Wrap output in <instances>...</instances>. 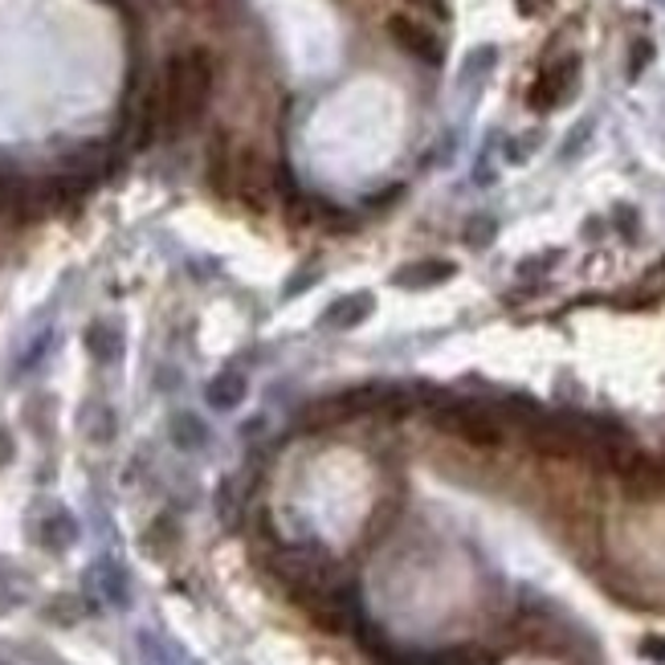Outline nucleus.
Instances as JSON below:
<instances>
[{
    "instance_id": "f257e3e1",
    "label": "nucleus",
    "mask_w": 665,
    "mask_h": 665,
    "mask_svg": "<svg viewBox=\"0 0 665 665\" xmlns=\"http://www.w3.org/2000/svg\"><path fill=\"white\" fill-rule=\"evenodd\" d=\"M156 87H160L163 103V135L193 131L208 111V99H213V58L205 49L172 54Z\"/></svg>"
},
{
    "instance_id": "f03ea898",
    "label": "nucleus",
    "mask_w": 665,
    "mask_h": 665,
    "mask_svg": "<svg viewBox=\"0 0 665 665\" xmlns=\"http://www.w3.org/2000/svg\"><path fill=\"white\" fill-rule=\"evenodd\" d=\"M437 425H442L445 433L461 437L466 445H473V449H498V445H503L498 421L490 413L466 409V404H449V409H442V413H437Z\"/></svg>"
},
{
    "instance_id": "7ed1b4c3",
    "label": "nucleus",
    "mask_w": 665,
    "mask_h": 665,
    "mask_svg": "<svg viewBox=\"0 0 665 665\" xmlns=\"http://www.w3.org/2000/svg\"><path fill=\"white\" fill-rule=\"evenodd\" d=\"M388 37H392V42H397L409 58L425 61V66H442V61H445L442 37H437L425 21H416V16H409V13L388 16Z\"/></svg>"
},
{
    "instance_id": "20e7f679",
    "label": "nucleus",
    "mask_w": 665,
    "mask_h": 665,
    "mask_svg": "<svg viewBox=\"0 0 665 665\" xmlns=\"http://www.w3.org/2000/svg\"><path fill=\"white\" fill-rule=\"evenodd\" d=\"M237 144L229 131H217L213 144H208V160H205V176L208 188L217 196H233V180H237Z\"/></svg>"
},
{
    "instance_id": "39448f33",
    "label": "nucleus",
    "mask_w": 665,
    "mask_h": 665,
    "mask_svg": "<svg viewBox=\"0 0 665 665\" xmlns=\"http://www.w3.org/2000/svg\"><path fill=\"white\" fill-rule=\"evenodd\" d=\"M576 74H580V58H563L555 61L548 74L535 82L531 90V106L535 111H555V106L576 90Z\"/></svg>"
},
{
    "instance_id": "423d86ee",
    "label": "nucleus",
    "mask_w": 665,
    "mask_h": 665,
    "mask_svg": "<svg viewBox=\"0 0 665 665\" xmlns=\"http://www.w3.org/2000/svg\"><path fill=\"white\" fill-rule=\"evenodd\" d=\"M445 278H454V262H416L397 274L400 286H437Z\"/></svg>"
},
{
    "instance_id": "0eeeda50",
    "label": "nucleus",
    "mask_w": 665,
    "mask_h": 665,
    "mask_svg": "<svg viewBox=\"0 0 665 665\" xmlns=\"http://www.w3.org/2000/svg\"><path fill=\"white\" fill-rule=\"evenodd\" d=\"M368 311H371V295H352L326 311L331 314L326 323L331 326H355V323H364V319H368Z\"/></svg>"
},
{
    "instance_id": "6e6552de",
    "label": "nucleus",
    "mask_w": 665,
    "mask_h": 665,
    "mask_svg": "<svg viewBox=\"0 0 665 665\" xmlns=\"http://www.w3.org/2000/svg\"><path fill=\"white\" fill-rule=\"evenodd\" d=\"M241 397H245V380L241 376H221L217 385H208V404H217V409H233Z\"/></svg>"
},
{
    "instance_id": "1a4fd4ad",
    "label": "nucleus",
    "mask_w": 665,
    "mask_h": 665,
    "mask_svg": "<svg viewBox=\"0 0 665 665\" xmlns=\"http://www.w3.org/2000/svg\"><path fill=\"white\" fill-rule=\"evenodd\" d=\"M404 4H413V9L437 16V21H449V4H445V0H404Z\"/></svg>"
},
{
    "instance_id": "9d476101",
    "label": "nucleus",
    "mask_w": 665,
    "mask_h": 665,
    "mask_svg": "<svg viewBox=\"0 0 665 665\" xmlns=\"http://www.w3.org/2000/svg\"><path fill=\"white\" fill-rule=\"evenodd\" d=\"M9 458H13V437L0 429V466H4Z\"/></svg>"
},
{
    "instance_id": "9b49d317",
    "label": "nucleus",
    "mask_w": 665,
    "mask_h": 665,
    "mask_svg": "<svg viewBox=\"0 0 665 665\" xmlns=\"http://www.w3.org/2000/svg\"><path fill=\"white\" fill-rule=\"evenodd\" d=\"M650 61V42H637V58H633V74Z\"/></svg>"
}]
</instances>
